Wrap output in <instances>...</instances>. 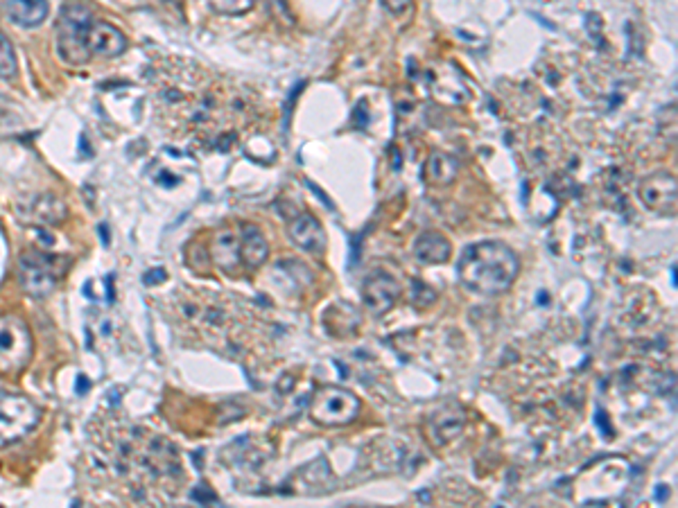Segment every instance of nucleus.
I'll list each match as a JSON object with an SVG mask.
<instances>
[{
	"mask_svg": "<svg viewBox=\"0 0 678 508\" xmlns=\"http://www.w3.org/2000/svg\"><path fill=\"white\" fill-rule=\"evenodd\" d=\"M457 272L468 290L484 296H497L516 282L521 263L502 242H477L461 254Z\"/></svg>",
	"mask_w": 678,
	"mask_h": 508,
	"instance_id": "nucleus-1",
	"label": "nucleus"
},
{
	"mask_svg": "<svg viewBox=\"0 0 678 508\" xmlns=\"http://www.w3.org/2000/svg\"><path fill=\"white\" fill-rule=\"evenodd\" d=\"M94 10L84 0H66L57 21V52L70 66L89 61V30Z\"/></svg>",
	"mask_w": 678,
	"mask_h": 508,
	"instance_id": "nucleus-2",
	"label": "nucleus"
},
{
	"mask_svg": "<svg viewBox=\"0 0 678 508\" xmlns=\"http://www.w3.org/2000/svg\"><path fill=\"white\" fill-rule=\"evenodd\" d=\"M360 416V397L344 387H321L310 402V418L321 427H344Z\"/></svg>",
	"mask_w": 678,
	"mask_h": 508,
	"instance_id": "nucleus-3",
	"label": "nucleus"
},
{
	"mask_svg": "<svg viewBox=\"0 0 678 508\" xmlns=\"http://www.w3.org/2000/svg\"><path fill=\"white\" fill-rule=\"evenodd\" d=\"M32 357V334L23 319L14 315L0 316V375H19Z\"/></svg>",
	"mask_w": 678,
	"mask_h": 508,
	"instance_id": "nucleus-4",
	"label": "nucleus"
},
{
	"mask_svg": "<svg viewBox=\"0 0 678 508\" xmlns=\"http://www.w3.org/2000/svg\"><path fill=\"white\" fill-rule=\"evenodd\" d=\"M39 423V409L32 400L14 393L0 396V448L23 439Z\"/></svg>",
	"mask_w": 678,
	"mask_h": 508,
	"instance_id": "nucleus-5",
	"label": "nucleus"
},
{
	"mask_svg": "<svg viewBox=\"0 0 678 508\" xmlns=\"http://www.w3.org/2000/svg\"><path fill=\"white\" fill-rule=\"evenodd\" d=\"M66 269V260L57 255L39 254V251H28L21 258V276L23 285L30 294L48 296L55 290V278L61 276Z\"/></svg>",
	"mask_w": 678,
	"mask_h": 508,
	"instance_id": "nucleus-6",
	"label": "nucleus"
},
{
	"mask_svg": "<svg viewBox=\"0 0 678 508\" xmlns=\"http://www.w3.org/2000/svg\"><path fill=\"white\" fill-rule=\"evenodd\" d=\"M638 199L645 203V209H649L651 213L674 218L678 206L676 176L669 174V172H654V174L645 176L638 185Z\"/></svg>",
	"mask_w": 678,
	"mask_h": 508,
	"instance_id": "nucleus-7",
	"label": "nucleus"
},
{
	"mask_svg": "<svg viewBox=\"0 0 678 508\" xmlns=\"http://www.w3.org/2000/svg\"><path fill=\"white\" fill-rule=\"evenodd\" d=\"M466 427V412L464 406L457 402H443L434 412H430L423 423V432L428 436L430 445L443 448L451 441H455Z\"/></svg>",
	"mask_w": 678,
	"mask_h": 508,
	"instance_id": "nucleus-8",
	"label": "nucleus"
},
{
	"mask_svg": "<svg viewBox=\"0 0 678 508\" xmlns=\"http://www.w3.org/2000/svg\"><path fill=\"white\" fill-rule=\"evenodd\" d=\"M400 299V285L391 273L376 272L362 282V300L373 315H387Z\"/></svg>",
	"mask_w": 678,
	"mask_h": 508,
	"instance_id": "nucleus-9",
	"label": "nucleus"
},
{
	"mask_svg": "<svg viewBox=\"0 0 678 508\" xmlns=\"http://www.w3.org/2000/svg\"><path fill=\"white\" fill-rule=\"evenodd\" d=\"M288 233L292 237L294 245L301 246L303 251H310V254L321 255L326 251V231L321 227L319 219L310 213H299L290 219L288 224Z\"/></svg>",
	"mask_w": 678,
	"mask_h": 508,
	"instance_id": "nucleus-10",
	"label": "nucleus"
},
{
	"mask_svg": "<svg viewBox=\"0 0 678 508\" xmlns=\"http://www.w3.org/2000/svg\"><path fill=\"white\" fill-rule=\"evenodd\" d=\"M127 50V37L107 21H94L89 30V52L100 57H118Z\"/></svg>",
	"mask_w": 678,
	"mask_h": 508,
	"instance_id": "nucleus-11",
	"label": "nucleus"
},
{
	"mask_svg": "<svg viewBox=\"0 0 678 508\" xmlns=\"http://www.w3.org/2000/svg\"><path fill=\"white\" fill-rule=\"evenodd\" d=\"M210 255H213V263L218 264L222 272L233 273L242 263L240 254V236L231 228H222L213 236L210 242Z\"/></svg>",
	"mask_w": 678,
	"mask_h": 508,
	"instance_id": "nucleus-12",
	"label": "nucleus"
},
{
	"mask_svg": "<svg viewBox=\"0 0 678 508\" xmlns=\"http://www.w3.org/2000/svg\"><path fill=\"white\" fill-rule=\"evenodd\" d=\"M3 12L19 28H37L46 21L50 5L48 0H5Z\"/></svg>",
	"mask_w": 678,
	"mask_h": 508,
	"instance_id": "nucleus-13",
	"label": "nucleus"
},
{
	"mask_svg": "<svg viewBox=\"0 0 678 508\" xmlns=\"http://www.w3.org/2000/svg\"><path fill=\"white\" fill-rule=\"evenodd\" d=\"M452 246L446 236L439 231H425L414 242V258L423 264H443L448 263Z\"/></svg>",
	"mask_w": 678,
	"mask_h": 508,
	"instance_id": "nucleus-14",
	"label": "nucleus"
},
{
	"mask_svg": "<svg viewBox=\"0 0 678 508\" xmlns=\"http://www.w3.org/2000/svg\"><path fill=\"white\" fill-rule=\"evenodd\" d=\"M240 254L242 263L249 269H258L267 258H270V245H267L261 228L251 227V224H242Z\"/></svg>",
	"mask_w": 678,
	"mask_h": 508,
	"instance_id": "nucleus-15",
	"label": "nucleus"
},
{
	"mask_svg": "<svg viewBox=\"0 0 678 508\" xmlns=\"http://www.w3.org/2000/svg\"><path fill=\"white\" fill-rule=\"evenodd\" d=\"M457 172H459V163L455 156L446 152H433L423 170V179L434 188H446L457 179Z\"/></svg>",
	"mask_w": 678,
	"mask_h": 508,
	"instance_id": "nucleus-16",
	"label": "nucleus"
},
{
	"mask_svg": "<svg viewBox=\"0 0 678 508\" xmlns=\"http://www.w3.org/2000/svg\"><path fill=\"white\" fill-rule=\"evenodd\" d=\"M28 215L32 218L34 224H41V227H55V224L66 222V218H68V209H66V203L61 201L59 197H55V194H43V197L34 199Z\"/></svg>",
	"mask_w": 678,
	"mask_h": 508,
	"instance_id": "nucleus-17",
	"label": "nucleus"
},
{
	"mask_svg": "<svg viewBox=\"0 0 678 508\" xmlns=\"http://www.w3.org/2000/svg\"><path fill=\"white\" fill-rule=\"evenodd\" d=\"M19 70V61H16V50L12 46L10 39L0 32V77L12 79Z\"/></svg>",
	"mask_w": 678,
	"mask_h": 508,
	"instance_id": "nucleus-18",
	"label": "nucleus"
},
{
	"mask_svg": "<svg viewBox=\"0 0 678 508\" xmlns=\"http://www.w3.org/2000/svg\"><path fill=\"white\" fill-rule=\"evenodd\" d=\"M210 3H213V10L228 16L246 14V12L254 10V5H256V0H210Z\"/></svg>",
	"mask_w": 678,
	"mask_h": 508,
	"instance_id": "nucleus-19",
	"label": "nucleus"
},
{
	"mask_svg": "<svg viewBox=\"0 0 678 508\" xmlns=\"http://www.w3.org/2000/svg\"><path fill=\"white\" fill-rule=\"evenodd\" d=\"M382 5H385V10L389 12V14L403 16L405 12L412 7V0H382Z\"/></svg>",
	"mask_w": 678,
	"mask_h": 508,
	"instance_id": "nucleus-20",
	"label": "nucleus"
},
{
	"mask_svg": "<svg viewBox=\"0 0 678 508\" xmlns=\"http://www.w3.org/2000/svg\"><path fill=\"white\" fill-rule=\"evenodd\" d=\"M165 281V269H152L147 276H143L145 285H154V282H163Z\"/></svg>",
	"mask_w": 678,
	"mask_h": 508,
	"instance_id": "nucleus-21",
	"label": "nucleus"
},
{
	"mask_svg": "<svg viewBox=\"0 0 678 508\" xmlns=\"http://www.w3.org/2000/svg\"><path fill=\"white\" fill-rule=\"evenodd\" d=\"M86 387H89L86 378H84V375H79V378H77V393H79V396H82V393L86 391Z\"/></svg>",
	"mask_w": 678,
	"mask_h": 508,
	"instance_id": "nucleus-22",
	"label": "nucleus"
},
{
	"mask_svg": "<svg viewBox=\"0 0 678 508\" xmlns=\"http://www.w3.org/2000/svg\"><path fill=\"white\" fill-rule=\"evenodd\" d=\"M100 233H103V242H104V245H109V237H107V228H104V227H100Z\"/></svg>",
	"mask_w": 678,
	"mask_h": 508,
	"instance_id": "nucleus-23",
	"label": "nucleus"
},
{
	"mask_svg": "<svg viewBox=\"0 0 678 508\" xmlns=\"http://www.w3.org/2000/svg\"><path fill=\"white\" fill-rule=\"evenodd\" d=\"M165 3H177V0H165Z\"/></svg>",
	"mask_w": 678,
	"mask_h": 508,
	"instance_id": "nucleus-24",
	"label": "nucleus"
}]
</instances>
